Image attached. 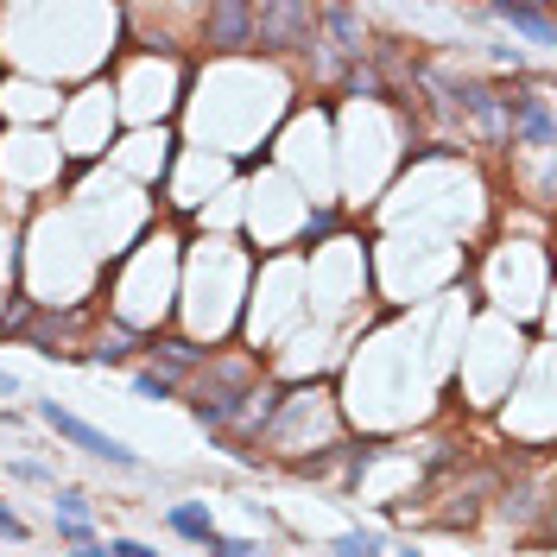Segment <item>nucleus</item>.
Segmentation results:
<instances>
[{
  "instance_id": "f257e3e1",
  "label": "nucleus",
  "mask_w": 557,
  "mask_h": 557,
  "mask_svg": "<svg viewBox=\"0 0 557 557\" xmlns=\"http://www.w3.org/2000/svg\"><path fill=\"white\" fill-rule=\"evenodd\" d=\"M38 418L64 438V444H76L83 456H96V463H109V469H127V476H140V456L121 444V438H109V431H96L89 418H76V412H64L58 400H38Z\"/></svg>"
},
{
  "instance_id": "f03ea898",
  "label": "nucleus",
  "mask_w": 557,
  "mask_h": 557,
  "mask_svg": "<svg viewBox=\"0 0 557 557\" xmlns=\"http://www.w3.org/2000/svg\"><path fill=\"white\" fill-rule=\"evenodd\" d=\"M311 33H317V13L304 0L254 7V45H266V51H298V45H311Z\"/></svg>"
},
{
  "instance_id": "7ed1b4c3",
  "label": "nucleus",
  "mask_w": 557,
  "mask_h": 557,
  "mask_svg": "<svg viewBox=\"0 0 557 557\" xmlns=\"http://www.w3.org/2000/svg\"><path fill=\"white\" fill-rule=\"evenodd\" d=\"M311 45H317V71L324 76H342V58L362 64V20H355V7H324Z\"/></svg>"
},
{
  "instance_id": "20e7f679",
  "label": "nucleus",
  "mask_w": 557,
  "mask_h": 557,
  "mask_svg": "<svg viewBox=\"0 0 557 557\" xmlns=\"http://www.w3.org/2000/svg\"><path fill=\"white\" fill-rule=\"evenodd\" d=\"M203 38H210L216 51H248V45H254V7H248V0L210 7V13H203Z\"/></svg>"
},
{
  "instance_id": "39448f33",
  "label": "nucleus",
  "mask_w": 557,
  "mask_h": 557,
  "mask_svg": "<svg viewBox=\"0 0 557 557\" xmlns=\"http://www.w3.org/2000/svg\"><path fill=\"white\" fill-rule=\"evenodd\" d=\"M507 121H514V134H520L526 147H552V96H545V89L514 96V102H507Z\"/></svg>"
},
{
  "instance_id": "423d86ee",
  "label": "nucleus",
  "mask_w": 557,
  "mask_h": 557,
  "mask_svg": "<svg viewBox=\"0 0 557 557\" xmlns=\"http://www.w3.org/2000/svg\"><path fill=\"white\" fill-rule=\"evenodd\" d=\"M152 362H159L152 374H165V380H178V374H197V368H210V349H197V342H185V336H165V342H152Z\"/></svg>"
},
{
  "instance_id": "0eeeda50",
  "label": "nucleus",
  "mask_w": 557,
  "mask_h": 557,
  "mask_svg": "<svg viewBox=\"0 0 557 557\" xmlns=\"http://www.w3.org/2000/svg\"><path fill=\"white\" fill-rule=\"evenodd\" d=\"M165 526H172L178 539H190V545H210V539H216V514H210V501H178V507L165 514Z\"/></svg>"
},
{
  "instance_id": "6e6552de",
  "label": "nucleus",
  "mask_w": 557,
  "mask_h": 557,
  "mask_svg": "<svg viewBox=\"0 0 557 557\" xmlns=\"http://www.w3.org/2000/svg\"><path fill=\"white\" fill-rule=\"evenodd\" d=\"M494 20H507L514 33H526L532 45H552V13L545 7H526V0H501L494 7Z\"/></svg>"
},
{
  "instance_id": "1a4fd4ad",
  "label": "nucleus",
  "mask_w": 557,
  "mask_h": 557,
  "mask_svg": "<svg viewBox=\"0 0 557 557\" xmlns=\"http://www.w3.org/2000/svg\"><path fill=\"white\" fill-rule=\"evenodd\" d=\"M51 520L89 526V520H96V507H89V494H83V488H51Z\"/></svg>"
},
{
  "instance_id": "9d476101",
  "label": "nucleus",
  "mask_w": 557,
  "mask_h": 557,
  "mask_svg": "<svg viewBox=\"0 0 557 557\" xmlns=\"http://www.w3.org/2000/svg\"><path fill=\"white\" fill-rule=\"evenodd\" d=\"M127 355H134V336L121 330V324H114V330H102V342L89 349V362H96V368H121Z\"/></svg>"
},
{
  "instance_id": "9b49d317",
  "label": "nucleus",
  "mask_w": 557,
  "mask_h": 557,
  "mask_svg": "<svg viewBox=\"0 0 557 557\" xmlns=\"http://www.w3.org/2000/svg\"><path fill=\"white\" fill-rule=\"evenodd\" d=\"M336 557H387V545H380V532H342Z\"/></svg>"
},
{
  "instance_id": "f8f14e48",
  "label": "nucleus",
  "mask_w": 557,
  "mask_h": 557,
  "mask_svg": "<svg viewBox=\"0 0 557 557\" xmlns=\"http://www.w3.org/2000/svg\"><path fill=\"white\" fill-rule=\"evenodd\" d=\"M134 393H140V400H172V393H178V380H165V374L140 368V374H134Z\"/></svg>"
},
{
  "instance_id": "ddd939ff",
  "label": "nucleus",
  "mask_w": 557,
  "mask_h": 557,
  "mask_svg": "<svg viewBox=\"0 0 557 557\" xmlns=\"http://www.w3.org/2000/svg\"><path fill=\"white\" fill-rule=\"evenodd\" d=\"M203 552L210 557H266V545H254V539H223V532H216Z\"/></svg>"
},
{
  "instance_id": "4468645a",
  "label": "nucleus",
  "mask_w": 557,
  "mask_h": 557,
  "mask_svg": "<svg viewBox=\"0 0 557 557\" xmlns=\"http://www.w3.org/2000/svg\"><path fill=\"white\" fill-rule=\"evenodd\" d=\"M26 317H33V304H26V298H13V304L0 311V336H20V330H26Z\"/></svg>"
},
{
  "instance_id": "2eb2a0df",
  "label": "nucleus",
  "mask_w": 557,
  "mask_h": 557,
  "mask_svg": "<svg viewBox=\"0 0 557 557\" xmlns=\"http://www.w3.org/2000/svg\"><path fill=\"white\" fill-rule=\"evenodd\" d=\"M0 532H7V539H13V545H26V539H33V532H26V520H20V514H13V507H7V501H0Z\"/></svg>"
},
{
  "instance_id": "dca6fc26",
  "label": "nucleus",
  "mask_w": 557,
  "mask_h": 557,
  "mask_svg": "<svg viewBox=\"0 0 557 557\" xmlns=\"http://www.w3.org/2000/svg\"><path fill=\"white\" fill-rule=\"evenodd\" d=\"M109 557H159V552L140 545V539H109Z\"/></svg>"
},
{
  "instance_id": "f3484780",
  "label": "nucleus",
  "mask_w": 557,
  "mask_h": 557,
  "mask_svg": "<svg viewBox=\"0 0 557 557\" xmlns=\"http://www.w3.org/2000/svg\"><path fill=\"white\" fill-rule=\"evenodd\" d=\"M336 228V216L330 210H317V216H311V223H304V241H324V235H330Z\"/></svg>"
},
{
  "instance_id": "a211bd4d",
  "label": "nucleus",
  "mask_w": 557,
  "mask_h": 557,
  "mask_svg": "<svg viewBox=\"0 0 557 557\" xmlns=\"http://www.w3.org/2000/svg\"><path fill=\"white\" fill-rule=\"evenodd\" d=\"M13 476H20V482H51V469H45V463H13Z\"/></svg>"
},
{
  "instance_id": "6ab92c4d",
  "label": "nucleus",
  "mask_w": 557,
  "mask_h": 557,
  "mask_svg": "<svg viewBox=\"0 0 557 557\" xmlns=\"http://www.w3.org/2000/svg\"><path fill=\"white\" fill-rule=\"evenodd\" d=\"M71 557H109V545H102V539H89V545H76Z\"/></svg>"
},
{
  "instance_id": "aec40b11",
  "label": "nucleus",
  "mask_w": 557,
  "mask_h": 557,
  "mask_svg": "<svg viewBox=\"0 0 557 557\" xmlns=\"http://www.w3.org/2000/svg\"><path fill=\"white\" fill-rule=\"evenodd\" d=\"M13 393H20V380H13V374L0 368V400H13Z\"/></svg>"
},
{
  "instance_id": "412c9836",
  "label": "nucleus",
  "mask_w": 557,
  "mask_h": 557,
  "mask_svg": "<svg viewBox=\"0 0 557 557\" xmlns=\"http://www.w3.org/2000/svg\"><path fill=\"white\" fill-rule=\"evenodd\" d=\"M0 425H13V412H7V406H0Z\"/></svg>"
}]
</instances>
